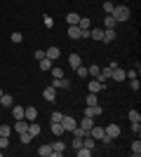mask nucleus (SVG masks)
<instances>
[{"mask_svg":"<svg viewBox=\"0 0 141 157\" xmlns=\"http://www.w3.org/2000/svg\"><path fill=\"white\" fill-rule=\"evenodd\" d=\"M80 63H82V56H80V54H71V56H68V66H71L73 71H75Z\"/></svg>","mask_w":141,"mask_h":157,"instance_id":"4468645a","label":"nucleus"},{"mask_svg":"<svg viewBox=\"0 0 141 157\" xmlns=\"http://www.w3.org/2000/svg\"><path fill=\"white\" fill-rule=\"evenodd\" d=\"M87 89H89L92 94H99L101 89H104V82H99V80H92V82L87 85Z\"/></svg>","mask_w":141,"mask_h":157,"instance_id":"2eb2a0df","label":"nucleus"},{"mask_svg":"<svg viewBox=\"0 0 141 157\" xmlns=\"http://www.w3.org/2000/svg\"><path fill=\"white\" fill-rule=\"evenodd\" d=\"M85 115H87V117H99V115H104V110H101V105L96 103V105H85Z\"/></svg>","mask_w":141,"mask_h":157,"instance_id":"39448f33","label":"nucleus"},{"mask_svg":"<svg viewBox=\"0 0 141 157\" xmlns=\"http://www.w3.org/2000/svg\"><path fill=\"white\" fill-rule=\"evenodd\" d=\"M68 38L71 40H80V26L75 24V26H68Z\"/></svg>","mask_w":141,"mask_h":157,"instance_id":"f3484780","label":"nucleus"},{"mask_svg":"<svg viewBox=\"0 0 141 157\" xmlns=\"http://www.w3.org/2000/svg\"><path fill=\"white\" fill-rule=\"evenodd\" d=\"M82 38H89V28H80V40Z\"/></svg>","mask_w":141,"mask_h":157,"instance_id":"de8ad7c7","label":"nucleus"},{"mask_svg":"<svg viewBox=\"0 0 141 157\" xmlns=\"http://www.w3.org/2000/svg\"><path fill=\"white\" fill-rule=\"evenodd\" d=\"M132 131L139 136V134H141V122H132Z\"/></svg>","mask_w":141,"mask_h":157,"instance_id":"c03bdc74","label":"nucleus"},{"mask_svg":"<svg viewBox=\"0 0 141 157\" xmlns=\"http://www.w3.org/2000/svg\"><path fill=\"white\" fill-rule=\"evenodd\" d=\"M87 73L92 75L94 80H96V78H99V73H101V68H99V66H89V68H87Z\"/></svg>","mask_w":141,"mask_h":157,"instance_id":"2f4dec72","label":"nucleus"},{"mask_svg":"<svg viewBox=\"0 0 141 157\" xmlns=\"http://www.w3.org/2000/svg\"><path fill=\"white\" fill-rule=\"evenodd\" d=\"M129 150H132V155H134V157L141 155V141H139V136L134 138V143H132V148H129Z\"/></svg>","mask_w":141,"mask_h":157,"instance_id":"5701e85b","label":"nucleus"},{"mask_svg":"<svg viewBox=\"0 0 141 157\" xmlns=\"http://www.w3.org/2000/svg\"><path fill=\"white\" fill-rule=\"evenodd\" d=\"M0 105H2V108H12V105H14L12 94H2V96H0Z\"/></svg>","mask_w":141,"mask_h":157,"instance_id":"ddd939ff","label":"nucleus"},{"mask_svg":"<svg viewBox=\"0 0 141 157\" xmlns=\"http://www.w3.org/2000/svg\"><path fill=\"white\" fill-rule=\"evenodd\" d=\"M10 134H12V127H10V124H0V136L10 138Z\"/></svg>","mask_w":141,"mask_h":157,"instance_id":"7c9ffc66","label":"nucleus"},{"mask_svg":"<svg viewBox=\"0 0 141 157\" xmlns=\"http://www.w3.org/2000/svg\"><path fill=\"white\" fill-rule=\"evenodd\" d=\"M61 117H64V113H52V115H49V120H52V122H61Z\"/></svg>","mask_w":141,"mask_h":157,"instance_id":"37998d69","label":"nucleus"},{"mask_svg":"<svg viewBox=\"0 0 141 157\" xmlns=\"http://www.w3.org/2000/svg\"><path fill=\"white\" fill-rule=\"evenodd\" d=\"M87 134L94 138V141H99V143H104V145H111V143H113V138H108L106 131H104V127H99V124H92Z\"/></svg>","mask_w":141,"mask_h":157,"instance_id":"f257e3e1","label":"nucleus"},{"mask_svg":"<svg viewBox=\"0 0 141 157\" xmlns=\"http://www.w3.org/2000/svg\"><path fill=\"white\" fill-rule=\"evenodd\" d=\"M45 56H47V59H52V61H57V59L61 56L59 47H49V49H45Z\"/></svg>","mask_w":141,"mask_h":157,"instance_id":"f8f14e48","label":"nucleus"},{"mask_svg":"<svg viewBox=\"0 0 141 157\" xmlns=\"http://www.w3.org/2000/svg\"><path fill=\"white\" fill-rule=\"evenodd\" d=\"M7 145H10V138H7V136H0V150H7Z\"/></svg>","mask_w":141,"mask_h":157,"instance_id":"79ce46f5","label":"nucleus"},{"mask_svg":"<svg viewBox=\"0 0 141 157\" xmlns=\"http://www.w3.org/2000/svg\"><path fill=\"white\" fill-rule=\"evenodd\" d=\"M96 103H99V96L89 92V94H87V105H96Z\"/></svg>","mask_w":141,"mask_h":157,"instance_id":"72a5a7b5","label":"nucleus"},{"mask_svg":"<svg viewBox=\"0 0 141 157\" xmlns=\"http://www.w3.org/2000/svg\"><path fill=\"white\" fill-rule=\"evenodd\" d=\"M75 75H80V78H87V75H89V73H87V68H85V66H78V68H75Z\"/></svg>","mask_w":141,"mask_h":157,"instance_id":"f704fd0d","label":"nucleus"},{"mask_svg":"<svg viewBox=\"0 0 141 157\" xmlns=\"http://www.w3.org/2000/svg\"><path fill=\"white\" fill-rule=\"evenodd\" d=\"M14 131H17V134L28 131V122H26V120H17V122H14Z\"/></svg>","mask_w":141,"mask_h":157,"instance_id":"dca6fc26","label":"nucleus"},{"mask_svg":"<svg viewBox=\"0 0 141 157\" xmlns=\"http://www.w3.org/2000/svg\"><path fill=\"white\" fill-rule=\"evenodd\" d=\"M78 26H80V28H92V21H89V19H85V17H80Z\"/></svg>","mask_w":141,"mask_h":157,"instance_id":"ea45409f","label":"nucleus"},{"mask_svg":"<svg viewBox=\"0 0 141 157\" xmlns=\"http://www.w3.org/2000/svg\"><path fill=\"white\" fill-rule=\"evenodd\" d=\"M33 56H35V61H40V59H42V56H45V52H42V49H38V52H35V54H33Z\"/></svg>","mask_w":141,"mask_h":157,"instance_id":"09e8293b","label":"nucleus"},{"mask_svg":"<svg viewBox=\"0 0 141 157\" xmlns=\"http://www.w3.org/2000/svg\"><path fill=\"white\" fill-rule=\"evenodd\" d=\"M40 131H42V129H40V124H38V122H28V134H31L33 138L38 136Z\"/></svg>","mask_w":141,"mask_h":157,"instance_id":"412c9836","label":"nucleus"},{"mask_svg":"<svg viewBox=\"0 0 141 157\" xmlns=\"http://www.w3.org/2000/svg\"><path fill=\"white\" fill-rule=\"evenodd\" d=\"M115 38H118V35H115V28H104V38H101V42H113Z\"/></svg>","mask_w":141,"mask_h":157,"instance_id":"9b49d317","label":"nucleus"},{"mask_svg":"<svg viewBox=\"0 0 141 157\" xmlns=\"http://www.w3.org/2000/svg\"><path fill=\"white\" fill-rule=\"evenodd\" d=\"M111 14H113V19H115V21H127L132 12H129V7H127V5H115Z\"/></svg>","mask_w":141,"mask_h":157,"instance_id":"f03ea898","label":"nucleus"},{"mask_svg":"<svg viewBox=\"0 0 141 157\" xmlns=\"http://www.w3.org/2000/svg\"><path fill=\"white\" fill-rule=\"evenodd\" d=\"M78 21H80V14H75V12H68L66 14V24H68V26H75Z\"/></svg>","mask_w":141,"mask_h":157,"instance_id":"aec40b11","label":"nucleus"},{"mask_svg":"<svg viewBox=\"0 0 141 157\" xmlns=\"http://www.w3.org/2000/svg\"><path fill=\"white\" fill-rule=\"evenodd\" d=\"M71 145H73V148H80V145H82V138H80V136H75V138H73V143H71Z\"/></svg>","mask_w":141,"mask_h":157,"instance_id":"49530a36","label":"nucleus"},{"mask_svg":"<svg viewBox=\"0 0 141 157\" xmlns=\"http://www.w3.org/2000/svg\"><path fill=\"white\" fill-rule=\"evenodd\" d=\"M127 117H129V122H141V113L139 110H129Z\"/></svg>","mask_w":141,"mask_h":157,"instance_id":"c756f323","label":"nucleus"},{"mask_svg":"<svg viewBox=\"0 0 141 157\" xmlns=\"http://www.w3.org/2000/svg\"><path fill=\"white\" fill-rule=\"evenodd\" d=\"M49 129H52L54 136H61V134H64V127H61V122H52V127H49Z\"/></svg>","mask_w":141,"mask_h":157,"instance_id":"bb28decb","label":"nucleus"},{"mask_svg":"<svg viewBox=\"0 0 141 157\" xmlns=\"http://www.w3.org/2000/svg\"><path fill=\"white\" fill-rule=\"evenodd\" d=\"M118 26V21L113 19V14H106V19H104V28H115Z\"/></svg>","mask_w":141,"mask_h":157,"instance_id":"b1692460","label":"nucleus"},{"mask_svg":"<svg viewBox=\"0 0 141 157\" xmlns=\"http://www.w3.org/2000/svg\"><path fill=\"white\" fill-rule=\"evenodd\" d=\"M104 131H106V136H108V138H113V141H115V138L120 136V124H115V122H113V124L104 127Z\"/></svg>","mask_w":141,"mask_h":157,"instance_id":"6e6552de","label":"nucleus"},{"mask_svg":"<svg viewBox=\"0 0 141 157\" xmlns=\"http://www.w3.org/2000/svg\"><path fill=\"white\" fill-rule=\"evenodd\" d=\"M2 94H5V92H2V89H0V96H2Z\"/></svg>","mask_w":141,"mask_h":157,"instance_id":"8fccbe9b","label":"nucleus"},{"mask_svg":"<svg viewBox=\"0 0 141 157\" xmlns=\"http://www.w3.org/2000/svg\"><path fill=\"white\" fill-rule=\"evenodd\" d=\"M75 155H78V157H89V155H92V150L85 148V145H80V148H75Z\"/></svg>","mask_w":141,"mask_h":157,"instance_id":"c85d7f7f","label":"nucleus"},{"mask_svg":"<svg viewBox=\"0 0 141 157\" xmlns=\"http://www.w3.org/2000/svg\"><path fill=\"white\" fill-rule=\"evenodd\" d=\"M71 134H73V136H80V138H82V136H87V131L82 129V127H80V124L75 127V129H73V131H71Z\"/></svg>","mask_w":141,"mask_h":157,"instance_id":"4c0bfd02","label":"nucleus"},{"mask_svg":"<svg viewBox=\"0 0 141 157\" xmlns=\"http://www.w3.org/2000/svg\"><path fill=\"white\" fill-rule=\"evenodd\" d=\"M19 138H21V143H24V145H26V143H31V141H33V136H31L28 131H24V134H19Z\"/></svg>","mask_w":141,"mask_h":157,"instance_id":"c9c22d12","label":"nucleus"},{"mask_svg":"<svg viewBox=\"0 0 141 157\" xmlns=\"http://www.w3.org/2000/svg\"><path fill=\"white\" fill-rule=\"evenodd\" d=\"M61 127H64V131H73L75 127H78V122H75V117H71V115H64V117H61Z\"/></svg>","mask_w":141,"mask_h":157,"instance_id":"20e7f679","label":"nucleus"},{"mask_svg":"<svg viewBox=\"0 0 141 157\" xmlns=\"http://www.w3.org/2000/svg\"><path fill=\"white\" fill-rule=\"evenodd\" d=\"M64 150H66V143H64V141H54L52 143V155L49 157H61Z\"/></svg>","mask_w":141,"mask_h":157,"instance_id":"1a4fd4ad","label":"nucleus"},{"mask_svg":"<svg viewBox=\"0 0 141 157\" xmlns=\"http://www.w3.org/2000/svg\"><path fill=\"white\" fill-rule=\"evenodd\" d=\"M38 155L40 157H49L52 155V145H40V148H38Z\"/></svg>","mask_w":141,"mask_h":157,"instance_id":"cd10ccee","label":"nucleus"},{"mask_svg":"<svg viewBox=\"0 0 141 157\" xmlns=\"http://www.w3.org/2000/svg\"><path fill=\"white\" fill-rule=\"evenodd\" d=\"M49 73H52L54 78H64V71H61V68H57V66H52V68H49Z\"/></svg>","mask_w":141,"mask_h":157,"instance_id":"a19ab883","label":"nucleus"},{"mask_svg":"<svg viewBox=\"0 0 141 157\" xmlns=\"http://www.w3.org/2000/svg\"><path fill=\"white\" fill-rule=\"evenodd\" d=\"M24 120H26V122H35V120H38V108H35V105L24 108Z\"/></svg>","mask_w":141,"mask_h":157,"instance_id":"423d86ee","label":"nucleus"},{"mask_svg":"<svg viewBox=\"0 0 141 157\" xmlns=\"http://www.w3.org/2000/svg\"><path fill=\"white\" fill-rule=\"evenodd\" d=\"M111 66V80H115V82H122V80H127L125 78V71H122L118 63H108Z\"/></svg>","mask_w":141,"mask_h":157,"instance_id":"7ed1b4c3","label":"nucleus"},{"mask_svg":"<svg viewBox=\"0 0 141 157\" xmlns=\"http://www.w3.org/2000/svg\"><path fill=\"white\" fill-rule=\"evenodd\" d=\"M42 24H45V28H52L54 26V19L49 17V14H45V17H42Z\"/></svg>","mask_w":141,"mask_h":157,"instance_id":"58836bf2","label":"nucleus"},{"mask_svg":"<svg viewBox=\"0 0 141 157\" xmlns=\"http://www.w3.org/2000/svg\"><path fill=\"white\" fill-rule=\"evenodd\" d=\"M96 143H99V141H94L92 136H82V145H85V148H89V150H94V148H96Z\"/></svg>","mask_w":141,"mask_h":157,"instance_id":"a211bd4d","label":"nucleus"},{"mask_svg":"<svg viewBox=\"0 0 141 157\" xmlns=\"http://www.w3.org/2000/svg\"><path fill=\"white\" fill-rule=\"evenodd\" d=\"M92 124H94V117H87V115H85V117L80 120V127L85 131H89V127H92Z\"/></svg>","mask_w":141,"mask_h":157,"instance_id":"393cba45","label":"nucleus"},{"mask_svg":"<svg viewBox=\"0 0 141 157\" xmlns=\"http://www.w3.org/2000/svg\"><path fill=\"white\" fill-rule=\"evenodd\" d=\"M89 38L101 40V38H104V28H89Z\"/></svg>","mask_w":141,"mask_h":157,"instance_id":"a878e982","label":"nucleus"},{"mask_svg":"<svg viewBox=\"0 0 141 157\" xmlns=\"http://www.w3.org/2000/svg\"><path fill=\"white\" fill-rule=\"evenodd\" d=\"M113 7H115V2H113V0H106V2H104V12H106V14H111V12H113Z\"/></svg>","mask_w":141,"mask_h":157,"instance_id":"e433bc0d","label":"nucleus"},{"mask_svg":"<svg viewBox=\"0 0 141 157\" xmlns=\"http://www.w3.org/2000/svg\"><path fill=\"white\" fill-rule=\"evenodd\" d=\"M57 92H59V89H54L52 85L45 87V89H42V96H45V101H49V103H52L54 98H57Z\"/></svg>","mask_w":141,"mask_h":157,"instance_id":"9d476101","label":"nucleus"},{"mask_svg":"<svg viewBox=\"0 0 141 157\" xmlns=\"http://www.w3.org/2000/svg\"><path fill=\"white\" fill-rule=\"evenodd\" d=\"M52 87H54V89H71V80H68V78H54Z\"/></svg>","mask_w":141,"mask_h":157,"instance_id":"0eeeda50","label":"nucleus"},{"mask_svg":"<svg viewBox=\"0 0 141 157\" xmlns=\"http://www.w3.org/2000/svg\"><path fill=\"white\" fill-rule=\"evenodd\" d=\"M10 40H12L14 45H19L21 40H24V35H21V33H19V31H14V33H12V35H10Z\"/></svg>","mask_w":141,"mask_h":157,"instance_id":"473e14b6","label":"nucleus"},{"mask_svg":"<svg viewBox=\"0 0 141 157\" xmlns=\"http://www.w3.org/2000/svg\"><path fill=\"white\" fill-rule=\"evenodd\" d=\"M129 85H132V89H134V92H139V78L129 80Z\"/></svg>","mask_w":141,"mask_h":157,"instance_id":"a18cd8bd","label":"nucleus"},{"mask_svg":"<svg viewBox=\"0 0 141 157\" xmlns=\"http://www.w3.org/2000/svg\"><path fill=\"white\" fill-rule=\"evenodd\" d=\"M38 66H40V71H49V68L54 66V61H52V59H47V56H42V59L38 61Z\"/></svg>","mask_w":141,"mask_h":157,"instance_id":"6ab92c4d","label":"nucleus"},{"mask_svg":"<svg viewBox=\"0 0 141 157\" xmlns=\"http://www.w3.org/2000/svg\"><path fill=\"white\" fill-rule=\"evenodd\" d=\"M10 110H12V117L14 120H24V108H21V105H12Z\"/></svg>","mask_w":141,"mask_h":157,"instance_id":"4be33fe9","label":"nucleus"}]
</instances>
